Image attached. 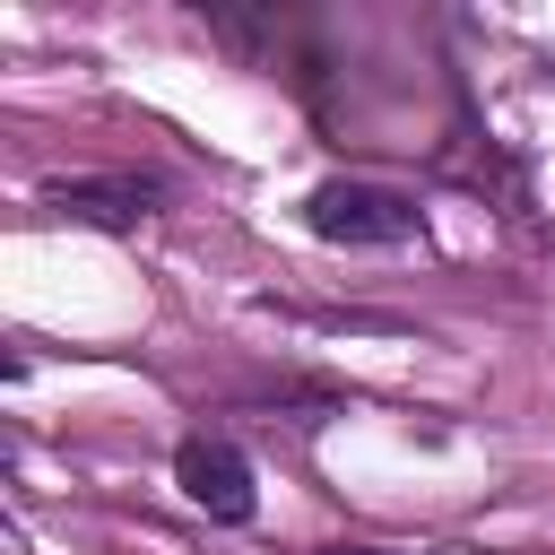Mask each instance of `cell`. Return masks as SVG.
<instances>
[{
	"label": "cell",
	"instance_id": "obj_3",
	"mask_svg": "<svg viewBox=\"0 0 555 555\" xmlns=\"http://www.w3.org/2000/svg\"><path fill=\"white\" fill-rule=\"evenodd\" d=\"M156 199H165L156 173H78V182H52L43 191V208L52 217H78V225H139Z\"/></svg>",
	"mask_w": 555,
	"mask_h": 555
},
{
	"label": "cell",
	"instance_id": "obj_4",
	"mask_svg": "<svg viewBox=\"0 0 555 555\" xmlns=\"http://www.w3.org/2000/svg\"><path fill=\"white\" fill-rule=\"evenodd\" d=\"M321 555H390V546H321Z\"/></svg>",
	"mask_w": 555,
	"mask_h": 555
},
{
	"label": "cell",
	"instance_id": "obj_1",
	"mask_svg": "<svg viewBox=\"0 0 555 555\" xmlns=\"http://www.w3.org/2000/svg\"><path fill=\"white\" fill-rule=\"evenodd\" d=\"M304 225L321 243H347V251H399L425 234V208L390 182H356V173H330L304 191Z\"/></svg>",
	"mask_w": 555,
	"mask_h": 555
},
{
	"label": "cell",
	"instance_id": "obj_2",
	"mask_svg": "<svg viewBox=\"0 0 555 555\" xmlns=\"http://www.w3.org/2000/svg\"><path fill=\"white\" fill-rule=\"evenodd\" d=\"M173 486H182L191 512H208V520H225V529H243V520L260 512L251 460H243L225 434H182V451H173Z\"/></svg>",
	"mask_w": 555,
	"mask_h": 555
}]
</instances>
